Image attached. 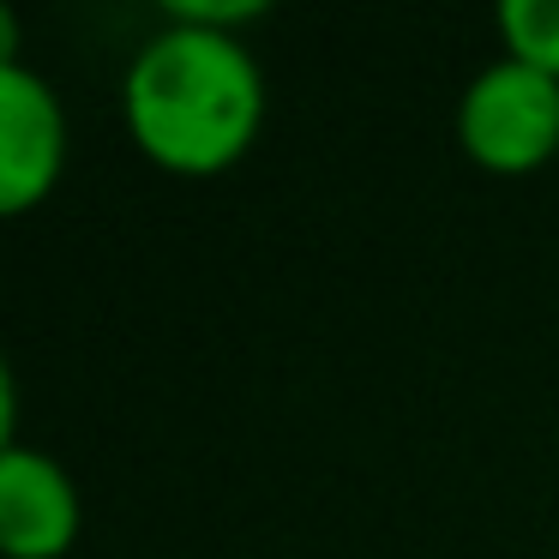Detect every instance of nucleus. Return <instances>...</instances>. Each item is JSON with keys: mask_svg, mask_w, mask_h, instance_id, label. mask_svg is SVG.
<instances>
[{"mask_svg": "<svg viewBox=\"0 0 559 559\" xmlns=\"http://www.w3.org/2000/svg\"><path fill=\"white\" fill-rule=\"evenodd\" d=\"M121 109L151 163L175 175H217L259 139L265 79L235 31L169 19L127 67Z\"/></svg>", "mask_w": 559, "mask_h": 559, "instance_id": "nucleus-1", "label": "nucleus"}, {"mask_svg": "<svg viewBox=\"0 0 559 559\" xmlns=\"http://www.w3.org/2000/svg\"><path fill=\"white\" fill-rule=\"evenodd\" d=\"M499 37L511 61L542 67L559 79V0H506L499 7Z\"/></svg>", "mask_w": 559, "mask_h": 559, "instance_id": "nucleus-5", "label": "nucleus"}, {"mask_svg": "<svg viewBox=\"0 0 559 559\" xmlns=\"http://www.w3.org/2000/svg\"><path fill=\"white\" fill-rule=\"evenodd\" d=\"M79 542V487L49 451L7 439L0 451V547L13 559H61Z\"/></svg>", "mask_w": 559, "mask_h": 559, "instance_id": "nucleus-4", "label": "nucleus"}, {"mask_svg": "<svg viewBox=\"0 0 559 559\" xmlns=\"http://www.w3.org/2000/svg\"><path fill=\"white\" fill-rule=\"evenodd\" d=\"M67 163V115L43 73L25 61L0 67V211L25 217L55 193Z\"/></svg>", "mask_w": 559, "mask_h": 559, "instance_id": "nucleus-3", "label": "nucleus"}, {"mask_svg": "<svg viewBox=\"0 0 559 559\" xmlns=\"http://www.w3.org/2000/svg\"><path fill=\"white\" fill-rule=\"evenodd\" d=\"M457 139L469 163L493 175H530L559 151V79L523 61H493L457 103Z\"/></svg>", "mask_w": 559, "mask_h": 559, "instance_id": "nucleus-2", "label": "nucleus"}]
</instances>
